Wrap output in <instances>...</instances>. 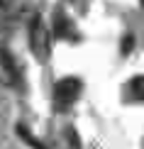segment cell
Segmentation results:
<instances>
[{"label":"cell","mask_w":144,"mask_h":149,"mask_svg":"<svg viewBox=\"0 0 144 149\" xmlns=\"http://www.w3.org/2000/svg\"><path fill=\"white\" fill-rule=\"evenodd\" d=\"M81 95V81L78 78H61L54 88V98L59 108H68L71 103H76V98Z\"/></svg>","instance_id":"obj_1"},{"label":"cell","mask_w":144,"mask_h":149,"mask_svg":"<svg viewBox=\"0 0 144 149\" xmlns=\"http://www.w3.org/2000/svg\"><path fill=\"white\" fill-rule=\"evenodd\" d=\"M29 44H32L37 56H49V32L44 27V22L39 17L32 20V27H29Z\"/></svg>","instance_id":"obj_2"},{"label":"cell","mask_w":144,"mask_h":149,"mask_svg":"<svg viewBox=\"0 0 144 149\" xmlns=\"http://www.w3.org/2000/svg\"><path fill=\"white\" fill-rule=\"evenodd\" d=\"M54 32L61 39H76V29H73V22L68 20L66 15H56L54 17Z\"/></svg>","instance_id":"obj_3"},{"label":"cell","mask_w":144,"mask_h":149,"mask_svg":"<svg viewBox=\"0 0 144 149\" xmlns=\"http://www.w3.org/2000/svg\"><path fill=\"white\" fill-rule=\"evenodd\" d=\"M0 61H3L5 71H8V76H10L12 81L20 78V71H17V66H15V59H12V54L8 52V49H3V47H0Z\"/></svg>","instance_id":"obj_4"},{"label":"cell","mask_w":144,"mask_h":149,"mask_svg":"<svg viewBox=\"0 0 144 149\" xmlns=\"http://www.w3.org/2000/svg\"><path fill=\"white\" fill-rule=\"evenodd\" d=\"M17 132H20V137L24 139V142H27V144L29 147H32V149H47L44 144H42V142L39 139H37V137H32V132H29V130L27 127H17Z\"/></svg>","instance_id":"obj_5"},{"label":"cell","mask_w":144,"mask_h":149,"mask_svg":"<svg viewBox=\"0 0 144 149\" xmlns=\"http://www.w3.org/2000/svg\"><path fill=\"white\" fill-rule=\"evenodd\" d=\"M129 91H132V98L144 100V76H137L132 83H129Z\"/></svg>","instance_id":"obj_6"},{"label":"cell","mask_w":144,"mask_h":149,"mask_svg":"<svg viewBox=\"0 0 144 149\" xmlns=\"http://www.w3.org/2000/svg\"><path fill=\"white\" fill-rule=\"evenodd\" d=\"M132 47H134V39H132V37H125V44H122L125 54H129V52H132Z\"/></svg>","instance_id":"obj_7"},{"label":"cell","mask_w":144,"mask_h":149,"mask_svg":"<svg viewBox=\"0 0 144 149\" xmlns=\"http://www.w3.org/2000/svg\"><path fill=\"white\" fill-rule=\"evenodd\" d=\"M142 5H144V0H142Z\"/></svg>","instance_id":"obj_8"}]
</instances>
